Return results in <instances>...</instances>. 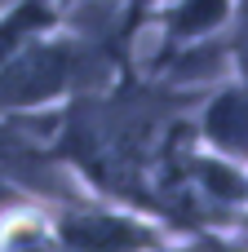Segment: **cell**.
I'll return each instance as SVG.
<instances>
[{"mask_svg":"<svg viewBox=\"0 0 248 252\" xmlns=\"http://www.w3.org/2000/svg\"><path fill=\"white\" fill-rule=\"evenodd\" d=\"M155 111L138 97L115 102H75L67 120L62 151L106 190H133L151 151H155Z\"/></svg>","mask_w":248,"mask_h":252,"instance_id":"1","label":"cell"},{"mask_svg":"<svg viewBox=\"0 0 248 252\" xmlns=\"http://www.w3.org/2000/svg\"><path fill=\"white\" fill-rule=\"evenodd\" d=\"M102 71H106V53L93 40L44 31L0 62V111L44 106L53 97L89 89L93 80H102Z\"/></svg>","mask_w":248,"mask_h":252,"instance_id":"2","label":"cell"},{"mask_svg":"<svg viewBox=\"0 0 248 252\" xmlns=\"http://www.w3.org/2000/svg\"><path fill=\"white\" fill-rule=\"evenodd\" d=\"M58 252H146L155 235L133 217L102 213V208H71L53 226Z\"/></svg>","mask_w":248,"mask_h":252,"instance_id":"3","label":"cell"},{"mask_svg":"<svg viewBox=\"0 0 248 252\" xmlns=\"http://www.w3.org/2000/svg\"><path fill=\"white\" fill-rule=\"evenodd\" d=\"M244 120H248L244 84L235 80V84H222V89L209 97V106H204V115H200V133H204V142H209L222 159L240 164V159H244V133H248Z\"/></svg>","mask_w":248,"mask_h":252,"instance_id":"4","label":"cell"},{"mask_svg":"<svg viewBox=\"0 0 248 252\" xmlns=\"http://www.w3.org/2000/svg\"><path fill=\"white\" fill-rule=\"evenodd\" d=\"M235 13V0H173L164 13V35L173 49L213 40Z\"/></svg>","mask_w":248,"mask_h":252,"instance_id":"5","label":"cell"},{"mask_svg":"<svg viewBox=\"0 0 248 252\" xmlns=\"http://www.w3.org/2000/svg\"><path fill=\"white\" fill-rule=\"evenodd\" d=\"M9 146H18V137H13V128L0 124V151H9Z\"/></svg>","mask_w":248,"mask_h":252,"instance_id":"6","label":"cell"},{"mask_svg":"<svg viewBox=\"0 0 248 252\" xmlns=\"http://www.w3.org/2000/svg\"><path fill=\"white\" fill-rule=\"evenodd\" d=\"M49 4H53V9L62 13V9H71V4H89V0H49Z\"/></svg>","mask_w":248,"mask_h":252,"instance_id":"7","label":"cell"},{"mask_svg":"<svg viewBox=\"0 0 248 252\" xmlns=\"http://www.w3.org/2000/svg\"><path fill=\"white\" fill-rule=\"evenodd\" d=\"M146 4H151V0H129V9H133V13H142Z\"/></svg>","mask_w":248,"mask_h":252,"instance_id":"8","label":"cell"},{"mask_svg":"<svg viewBox=\"0 0 248 252\" xmlns=\"http://www.w3.org/2000/svg\"><path fill=\"white\" fill-rule=\"evenodd\" d=\"M9 4H13V0H0V13H4V9H9Z\"/></svg>","mask_w":248,"mask_h":252,"instance_id":"9","label":"cell"}]
</instances>
